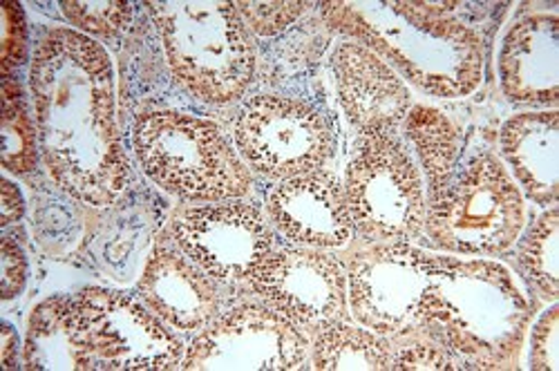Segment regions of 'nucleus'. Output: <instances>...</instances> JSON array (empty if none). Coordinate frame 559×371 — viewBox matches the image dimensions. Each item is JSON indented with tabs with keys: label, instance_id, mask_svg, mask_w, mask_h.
I'll return each mask as SVG.
<instances>
[{
	"label": "nucleus",
	"instance_id": "obj_1",
	"mask_svg": "<svg viewBox=\"0 0 559 371\" xmlns=\"http://www.w3.org/2000/svg\"><path fill=\"white\" fill-rule=\"evenodd\" d=\"M29 92L40 159L52 181L81 204H115L128 185L130 164L104 45L70 27L48 29L32 55Z\"/></svg>",
	"mask_w": 559,
	"mask_h": 371
},
{
	"label": "nucleus",
	"instance_id": "obj_2",
	"mask_svg": "<svg viewBox=\"0 0 559 371\" xmlns=\"http://www.w3.org/2000/svg\"><path fill=\"white\" fill-rule=\"evenodd\" d=\"M450 8L409 0H330L320 12L330 27L365 45L426 95L461 99L481 83L484 43Z\"/></svg>",
	"mask_w": 559,
	"mask_h": 371
},
{
	"label": "nucleus",
	"instance_id": "obj_3",
	"mask_svg": "<svg viewBox=\"0 0 559 371\" xmlns=\"http://www.w3.org/2000/svg\"><path fill=\"white\" fill-rule=\"evenodd\" d=\"M531 320L533 304L508 266L435 255L416 330L461 369H515Z\"/></svg>",
	"mask_w": 559,
	"mask_h": 371
},
{
	"label": "nucleus",
	"instance_id": "obj_4",
	"mask_svg": "<svg viewBox=\"0 0 559 371\" xmlns=\"http://www.w3.org/2000/svg\"><path fill=\"white\" fill-rule=\"evenodd\" d=\"M173 76L204 104L226 106L247 95L255 45L236 3L153 0L146 3Z\"/></svg>",
	"mask_w": 559,
	"mask_h": 371
},
{
	"label": "nucleus",
	"instance_id": "obj_5",
	"mask_svg": "<svg viewBox=\"0 0 559 371\" xmlns=\"http://www.w3.org/2000/svg\"><path fill=\"white\" fill-rule=\"evenodd\" d=\"M132 151L146 177L181 202L245 200L253 189L251 168L211 119L146 112L132 128Z\"/></svg>",
	"mask_w": 559,
	"mask_h": 371
},
{
	"label": "nucleus",
	"instance_id": "obj_6",
	"mask_svg": "<svg viewBox=\"0 0 559 371\" xmlns=\"http://www.w3.org/2000/svg\"><path fill=\"white\" fill-rule=\"evenodd\" d=\"M524 222L520 185L490 151H479L428 198L424 234L448 253L501 255L518 244Z\"/></svg>",
	"mask_w": 559,
	"mask_h": 371
},
{
	"label": "nucleus",
	"instance_id": "obj_7",
	"mask_svg": "<svg viewBox=\"0 0 559 371\" xmlns=\"http://www.w3.org/2000/svg\"><path fill=\"white\" fill-rule=\"evenodd\" d=\"M354 234L371 242H412L426 226V181L396 132L360 136L345 168Z\"/></svg>",
	"mask_w": 559,
	"mask_h": 371
},
{
	"label": "nucleus",
	"instance_id": "obj_8",
	"mask_svg": "<svg viewBox=\"0 0 559 371\" xmlns=\"http://www.w3.org/2000/svg\"><path fill=\"white\" fill-rule=\"evenodd\" d=\"M74 343L112 371L179 369L186 345L142 298L106 287H85L70 296Z\"/></svg>",
	"mask_w": 559,
	"mask_h": 371
},
{
	"label": "nucleus",
	"instance_id": "obj_9",
	"mask_svg": "<svg viewBox=\"0 0 559 371\" xmlns=\"http://www.w3.org/2000/svg\"><path fill=\"white\" fill-rule=\"evenodd\" d=\"M233 142L253 172L273 181L322 170L336 148L324 115L313 104L285 95L247 99L233 123Z\"/></svg>",
	"mask_w": 559,
	"mask_h": 371
},
{
	"label": "nucleus",
	"instance_id": "obj_10",
	"mask_svg": "<svg viewBox=\"0 0 559 371\" xmlns=\"http://www.w3.org/2000/svg\"><path fill=\"white\" fill-rule=\"evenodd\" d=\"M309 338L264 302H245L219 313L186 347V371H294L309 358Z\"/></svg>",
	"mask_w": 559,
	"mask_h": 371
},
{
	"label": "nucleus",
	"instance_id": "obj_11",
	"mask_svg": "<svg viewBox=\"0 0 559 371\" xmlns=\"http://www.w3.org/2000/svg\"><path fill=\"white\" fill-rule=\"evenodd\" d=\"M435 255L409 242H371L347 264V304L365 330L399 338L416 330Z\"/></svg>",
	"mask_w": 559,
	"mask_h": 371
},
{
	"label": "nucleus",
	"instance_id": "obj_12",
	"mask_svg": "<svg viewBox=\"0 0 559 371\" xmlns=\"http://www.w3.org/2000/svg\"><path fill=\"white\" fill-rule=\"evenodd\" d=\"M170 238L219 285L249 283L275 247L264 213L245 200L177 211L170 222Z\"/></svg>",
	"mask_w": 559,
	"mask_h": 371
},
{
	"label": "nucleus",
	"instance_id": "obj_13",
	"mask_svg": "<svg viewBox=\"0 0 559 371\" xmlns=\"http://www.w3.org/2000/svg\"><path fill=\"white\" fill-rule=\"evenodd\" d=\"M260 302L298 330L318 334L347 318V271L324 249H273L249 280Z\"/></svg>",
	"mask_w": 559,
	"mask_h": 371
},
{
	"label": "nucleus",
	"instance_id": "obj_14",
	"mask_svg": "<svg viewBox=\"0 0 559 371\" xmlns=\"http://www.w3.org/2000/svg\"><path fill=\"white\" fill-rule=\"evenodd\" d=\"M266 215L277 234L296 247L332 251L347 247L354 236L345 185L324 168L273 185Z\"/></svg>",
	"mask_w": 559,
	"mask_h": 371
},
{
	"label": "nucleus",
	"instance_id": "obj_15",
	"mask_svg": "<svg viewBox=\"0 0 559 371\" xmlns=\"http://www.w3.org/2000/svg\"><path fill=\"white\" fill-rule=\"evenodd\" d=\"M338 104L360 136L396 132L412 108L405 81L365 45L345 40L332 55Z\"/></svg>",
	"mask_w": 559,
	"mask_h": 371
},
{
	"label": "nucleus",
	"instance_id": "obj_16",
	"mask_svg": "<svg viewBox=\"0 0 559 371\" xmlns=\"http://www.w3.org/2000/svg\"><path fill=\"white\" fill-rule=\"evenodd\" d=\"M219 283L177 247L157 244L136 283L142 302L181 334H200L219 315Z\"/></svg>",
	"mask_w": 559,
	"mask_h": 371
},
{
	"label": "nucleus",
	"instance_id": "obj_17",
	"mask_svg": "<svg viewBox=\"0 0 559 371\" xmlns=\"http://www.w3.org/2000/svg\"><path fill=\"white\" fill-rule=\"evenodd\" d=\"M497 70L510 104L555 110L559 99V19L531 14L512 23L501 40Z\"/></svg>",
	"mask_w": 559,
	"mask_h": 371
},
{
	"label": "nucleus",
	"instance_id": "obj_18",
	"mask_svg": "<svg viewBox=\"0 0 559 371\" xmlns=\"http://www.w3.org/2000/svg\"><path fill=\"white\" fill-rule=\"evenodd\" d=\"M501 157L510 177L537 206L559 200V112L533 110L510 117L499 132Z\"/></svg>",
	"mask_w": 559,
	"mask_h": 371
},
{
	"label": "nucleus",
	"instance_id": "obj_19",
	"mask_svg": "<svg viewBox=\"0 0 559 371\" xmlns=\"http://www.w3.org/2000/svg\"><path fill=\"white\" fill-rule=\"evenodd\" d=\"M23 367L34 371L99 369L97 360L87 356L72 338L70 296H52L34 307L23 343Z\"/></svg>",
	"mask_w": 559,
	"mask_h": 371
},
{
	"label": "nucleus",
	"instance_id": "obj_20",
	"mask_svg": "<svg viewBox=\"0 0 559 371\" xmlns=\"http://www.w3.org/2000/svg\"><path fill=\"white\" fill-rule=\"evenodd\" d=\"M394 364V343L345 320L316 334L311 343V367L318 371H385Z\"/></svg>",
	"mask_w": 559,
	"mask_h": 371
},
{
	"label": "nucleus",
	"instance_id": "obj_21",
	"mask_svg": "<svg viewBox=\"0 0 559 371\" xmlns=\"http://www.w3.org/2000/svg\"><path fill=\"white\" fill-rule=\"evenodd\" d=\"M403 123L430 198L443 189L456 170L459 132L441 110L430 106H412Z\"/></svg>",
	"mask_w": 559,
	"mask_h": 371
},
{
	"label": "nucleus",
	"instance_id": "obj_22",
	"mask_svg": "<svg viewBox=\"0 0 559 371\" xmlns=\"http://www.w3.org/2000/svg\"><path fill=\"white\" fill-rule=\"evenodd\" d=\"M518 260L528 283L548 302L559 298V211L548 206L518 240Z\"/></svg>",
	"mask_w": 559,
	"mask_h": 371
},
{
	"label": "nucleus",
	"instance_id": "obj_23",
	"mask_svg": "<svg viewBox=\"0 0 559 371\" xmlns=\"http://www.w3.org/2000/svg\"><path fill=\"white\" fill-rule=\"evenodd\" d=\"M38 130L29 117L25 89L19 79L3 74V168L27 175L38 161Z\"/></svg>",
	"mask_w": 559,
	"mask_h": 371
},
{
	"label": "nucleus",
	"instance_id": "obj_24",
	"mask_svg": "<svg viewBox=\"0 0 559 371\" xmlns=\"http://www.w3.org/2000/svg\"><path fill=\"white\" fill-rule=\"evenodd\" d=\"M61 12L76 32L90 38H117L132 21V5L126 0H66Z\"/></svg>",
	"mask_w": 559,
	"mask_h": 371
},
{
	"label": "nucleus",
	"instance_id": "obj_25",
	"mask_svg": "<svg viewBox=\"0 0 559 371\" xmlns=\"http://www.w3.org/2000/svg\"><path fill=\"white\" fill-rule=\"evenodd\" d=\"M394 343V371H454L459 362L424 332H409Z\"/></svg>",
	"mask_w": 559,
	"mask_h": 371
},
{
	"label": "nucleus",
	"instance_id": "obj_26",
	"mask_svg": "<svg viewBox=\"0 0 559 371\" xmlns=\"http://www.w3.org/2000/svg\"><path fill=\"white\" fill-rule=\"evenodd\" d=\"M311 8L313 3H305V0H280V3H249V0H240V3H236V10L240 12L249 32L258 36H275L285 32Z\"/></svg>",
	"mask_w": 559,
	"mask_h": 371
},
{
	"label": "nucleus",
	"instance_id": "obj_27",
	"mask_svg": "<svg viewBox=\"0 0 559 371\" xmlns=\"http://www.w3.org/2000/svg\"><path fill=\"white\" fill-rule=\"evenodd\" d=\"M559 307L552 302L531 332V354L528 367L537 371H557L559 369Z\"/></svg>",
	"mask_w": 559,
	"mask_h": 371
},
{
	"label": "nucleus",
	"instance_id": "obj_28",
	"mask_svg": "<svg viewBox=\"0 0 559 371\" xmlns=\"http://www.w3.org/2000/svg\"><path fill=\"white\" fill-rule=\"evenodd\" d=\"M27 59V23L23 8L14 0L3 3V74H12Z\"/></svg>",
	"mask_w": 559,
	"mask_h": 371
},
{
	"label": "nucleus",
	"instance_id": "obj_29",
	"mask_svg": "<svg viewBox=\"0 0 559 371\" xmlns=\"http://www.w3.org/2000/svg\"><path fill=\"white\" fill-rule=\"evenodd\" d=\"M0 266H3V300L19 298L27 285V258L12 238L0 242Z\"/></svg>",
	"mask_w": 559,
	"mask_h": 371
},
{
	"label": "nucleus",
	"instance_id": "obj_30",
	"mask_svg": "<svg viewBox=\"0 0 559 371\" xmlns=\"http://www.w3.org/2000/svg\"><path fill=\"white\" fill-rule=\"evenodd\" d=\"M25 215V200L23 193L19 191V185L10 179H3V217H0V224L12 226L21 222Z\"/></svg>",
	"mask_w": 559,
	"mask_h": 371
},
{
	"label": "nucleus",
	"instance_id": "obj_31",
	"mask_svg": "<svg viewBox=\"0 0 559 371\" xmlns=\"http://www.w3.org/2000/svg\"><path fill=\"white\" fill-rule=\"evenodd\" d=\"M19 334L10 322L3 324V367L16 369L19 367Z\"/></svg>",
	"mask_w": 559,
	"mask_h": 371
}]
</instances>
